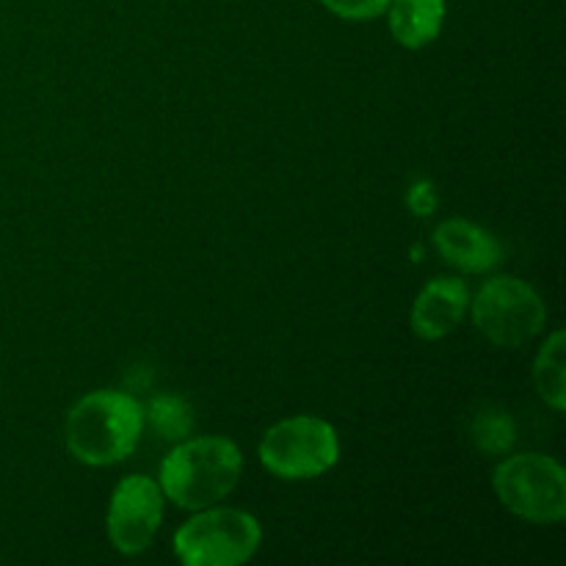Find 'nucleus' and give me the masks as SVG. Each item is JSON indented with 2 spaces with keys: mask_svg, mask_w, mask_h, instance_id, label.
I'll list each match as a JSON object with an SVG mask.
<instances>
[{
  "mask_svg": "<svg viewBox=\"0 0 566 566\" xmlns=\"http://www.w3.org/2000/svg\"><path fill=\"white\" fill-rule=\"evenodd\" d=\"M243 453L230 437H186L160 462L158 486L186 512L210 509L235 492Z\"/></svg>",
  "mask_w": 566,
  "mask_h": 566,
  "instance_id": "1",
  "label": "nucleus"
},
{
  "mask_svg": "<svg viewBox=\"0 0 566 566\" xmlns=\"http://www.w3.org/2000/svg\"><path fill=\"white\" fill-rule=\"evenodd\" d=\"M144 423V407L136 398L122 390H94L72 403L64 440L81 464L111 468L136 451Z\"/></svg>",
  "mask_w": 566,
  "mask_h": 566,
  "instance_id": "2",
  "label": "nucleus"
},
{
  "mask_svg": "<svg viewBox=\"0 0 566 566\" xmlns=\"http://www.w3.org/2000/svg\"><path fill=\"white\" fill-rule=\"evenodd\" d=\"M175 556L186 566H241L263 545L258 517L243 509L210 506L175 531Z\"/></svg>",
  "mask_w": 566,
  "mask_h": 566,
  "instance_id": "3",
  "label": "nucleus"
},
{
  "mask_svg": "<svg viewBox=\"0 0 566 566\" xmlns=\"http://www.w3.org/2000/svg\"><path fill=\"white\" fill-rule=\"evenodd\" d=\"M501 506L534 525H556L566 517V473L545 453H514L492 473Z\"/></svg>",
  "mask_w": 566,
  "mask_h": 566,
  "instance_id": "4",
  "label": "nucleus"
},
{
  "mask_svg": "<svg viewBox=\"0 0 566 566\" xmlns=\"http://www.w3.org/2000/svg\"><path fill=\"white\" fill-rule=\"evenodd\" d=\"M468 313L475 329L497 348L528 346L547 324L545 298L534 285L509 274L484 280L479 293L470 296Z\"/></svg>",
  "mask_w": 566,
  "mask_h": 566,
  "instance_id": "5",
  "label": "nucleus"
},
{
  "mask_svg": "<svg viewBox=\"0 0 566 566\" xmlns=\"http://www.w3.org/2000/svg\"><path fill=\"white\" fill-rule=\"evenodd\" d=\"M260 464L285 481L318 479L340 459L335 426L315 415H293L269 426L258 446Z\"/></svg>",
  "mask_w": 566,
  "mask_h": 566,
  "instance_id": "6",
  "label": "nucleus"
},
{
  "mask_svg": "<svg viewBox=\"0 0 566 566\" xmlns=\"http://www.w3.org/2000/svg\"><path fill=\"white\" fill-rule=\"evenodd\" d=\"M164 503L166 497L158 481L142 473L125 475L116 484L105 514V528L114 551L122 556H142L164 523Z\"/></svg>",
  "mask_w": 566,
  "mask_h": 566,
  "instance_id": "7",
  "label": "nucleus"
},
{
  "mask_svg": "<svg viewBox=\"0 0 566 566\" xmlns=\"http://www.w3.org/2000/svg\"><path fill=\"white\" fill-rule=\"evenodd\" d=\"M470 310L468 282L459 276H437L420 287L412 302L409 324L420 340H442L464 321Z\"/></svg>",
  "mask_w": 566,
  "mask_h": 566,
  "instance_id": "8",
  "label": "nucleus"
},
{
  "mask_svg": "<svg viewBox=\"0 0 566 566\" xmlns=\"http://www.w3.org/2000/svg\"><path fill=\"white\" fill-rule=\"evenodd\" d=\"M434 247L448 265L462 274H486L497 269L503 249L484 227L468 219H446L434 227Z\"/></svg>",
  "mask_w": 566,
  "mask_h": 566,
  "instance_id": "9",
  "label": "nucleus"
},
{
  "mask_svg": "<svg viewBox=\"0 0 566 566\" xmlns=\"http://www.w3.org/2000/svg\"><path fill=\"white\" fill-rule=\"evenodd\" d=\"M387 25L392 39L407 50H423L446 25V0H390Z\"/></svg>",
  "mask_w": 566,
  "mask_h": 566,
  "instance_id": "10",
  "label": "nucleus"
},
{
  "mask_svg": "<svg viewBox=\"0 0 566 566\" xmlns=\"http://www.w3.org/2000/svg\"><path fill=\"white\" fill-rule=\"evenodd\" d=\"M566 335L564 329H556L545 340L534 359V385L542 401L553 409V412H564L566 409Z\"/></svg>",
  "mask_w": 566,
  "mask_h": 566,
  "instance_id": "11",
  "label": "nucleus"
},
{
  "mask_svg": "<svg viewBox=\"0 0 566 566\" xmlns=\"http://www.w3.org/2000/svg\"><path fill=\"white\" fill-rule=\"evenodd\" d=\"M470 437H473V446L479 451L490 453V457H503V453L512 451L514 440H517V429H514V420L503 409H484L473 418Z\"/></svg>",
  "mask_w": 566,
  "mask_h": 566,
  "instance_id": "12",
  "label": "nucleus"
},
{
  "mask_svg": "<svg viewBox=\"0 0 566 566\" xmlns=\"http://www.w3.org/2000/svg\"><path fill=\"white\" fill-rule=\"evenodd\" d=\"M144 418L155 426L160 437L166 440H186L188 431H191L193 420L191 412H188L186 403L180 398H171V396H160L149 403V412L144 409Z\"/></svg>",
  "mask_w": 566,
  "mask_h": 566,
  "instance_id": "13",
  "label": "nucleus"
},
{
  "mask_svg": "<svg viewBox=\"0 0 566 566\" xmlns=\"http://www.w3.org/2000/svg\"><path fill=\"white\" fill-rule=\"evenodd\" d=\"M318 3L335 17H340V20L365 22L385 14L390 0H318Z\"/></svg>",
  "mask_w": 566,
  "mask_h": 566,
  "instance_id": "14",
  "label": "nucleus"
}]
</instances>
